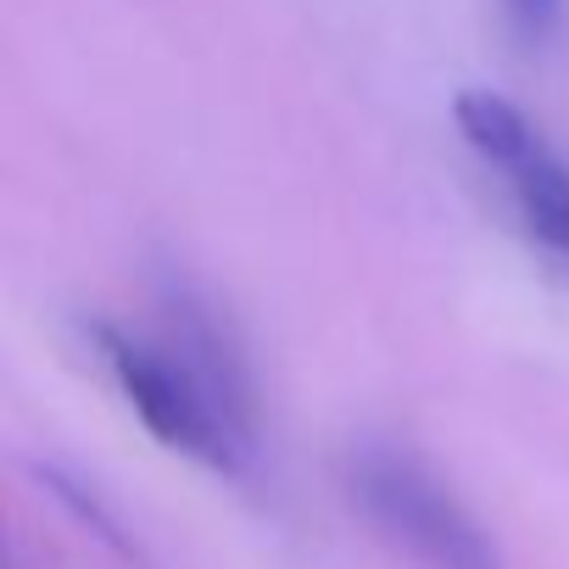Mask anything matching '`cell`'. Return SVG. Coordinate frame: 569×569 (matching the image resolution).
Masks as SVG:
<instances>
[{"label":"cell","instance_id":"1","mask_svg":"<svg viewBox=\"0 0 569 569\" xmlns=\"http://www.w3.org/2000/svg\"><path fill=\"white\" fill-rule=\"evenodd\" d=\"M358 513L425 569H508L469 502L408 447L363 441L341 463Z\"/></svg>","mask_w":569,"mask_h":569},{"label":"cell","instance_id":"2","mask_svg":"<svg viewBox=\"0 0 569 569\" xmlns=\"http://www.w3.org/2000/svg\"><path fill=\"white\" fill-rule=\"evenodd\" d=\"M90 341H96V358L107 363L112 386L134 408V419L168 452H184L190 463H201L212 475H246V463H251L257 447L223 419V408L212 402V391L201 386V375L162 336H134L123 325L96 319L90 325Z\"/></svg>","mask_w":569,"mask_h":569},{"label":"cell","instance_id":"3","mask_svg":"<svg viewBox=\"0 0 569 569\" xmlns=\"http://www.w3.org/2000/svg\"><path fill=\"white\" fill-rule=\"evenodd\" d=\"M452 123L463 146L502 179L525 234L569 262V157L502 90H458Z\"/></svg>","mask_w":569,"mask_h":569},{"label":"cell","instance_id":"4","mask_svg":"<svg viewBox=\"0 0 569 569\" xmlns=\"http://www.w3.org/2000/svg\"><path fill=\"white\" fill-rule=\"evenodd\" d=\"M497 12L525 51H552L569 34V0H497Z\"/></svg>","mask_w":569,"mask_h":569}]
</instances>
